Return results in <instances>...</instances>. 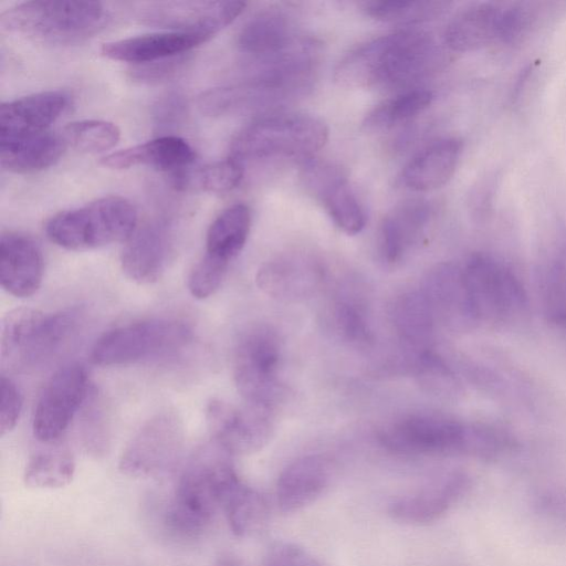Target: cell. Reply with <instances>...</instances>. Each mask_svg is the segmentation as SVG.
<instances>
[{
    "label": "cell",
    "instance_id": "41",
    "mask_svg": "<svg viewBox=\"0 0 566 566\" xmlns=\"http://www.w3.org/2000/svg\"><path fill=\"white\" fill-rule=\"evenodd\" d=\"M229 264L205 254L193 266L188 279L190 294L198 300L213 295L221 286Z\"/></svg>",
    "mask_w": 566,
    "mask_h": 566
},
{
    "label": "cell",
    "instance_id": "2",
    "mask_svg": "<svg viewBox=\"0 0 566 566\" xmlns=\"http://www.w3.org/2000/svg\"><path fill=\"white\" fill-rule=\"evenodd\" d=\"M389 450L409 455L465 454L490 459L513 447L510 436L497 428L464 423L437 413L405 416L379 432Z\"/></svg>",
    "mask_w": 566,
    "mask_h": 566
},
{
    "label": "cell",
    "instance_id": "4",
    "mask_svg": "<svg viewBox=\"0 0 566 566\" xmlns=\"http://www.w3.org/2000/svg\"><path fill=\"white\" fill-rule=\"evenodd\" d=\"M106 10L97 1L32 0L1 13L2 29L56 44L80 42L103 28Z\"/></svg>",
    "mask_w": 566,
    "mask_h": 566
},
{
    "label": "cell",
    "instance_id": "19",
    "mask_svg": "<svg viewBox=\"0 0 566 566\" xmlns=\"http://www.w3.org/2000/svg\"><path fill=\"white\" fill-rule=\"evenodd\" d=\"M324 271L319 262L301 252L285 253L265 262L256 273L258 286L283 301L312 296L319 289Z\"/></svg>",
    "mask_w": 566,
    "mask_h": 566
},
{
    "label": "cell",
    "instance_id": "6",
    "mask_svg": "<svg viewBox=\"0 0 566 566\" xmlns=\"http://www.w3.org/2000/svg\"><path fill=\"white\" fill-rule=\"evenodd\" d=\"M136 228L135 206L126 198L107 196L52 216L45 233L61 248L86 251L126 241Z\"/></svg>",
    "mask_w": 566,
    "mask_h": 566
},
{
    "label": "cell",
    "instance_id": "40",
    "mask_svg": "<svg viewBox=\"0 0 566 566\" xmlns=\"http://www.w3.org/2000/svg\"><path fill=\"white\" fill-rule=\"evenodd\" d=\"M335 324L346 339L364 343L370 338L366 312L361 303L352 296L340 297L334 310Z\"/></svg>",
    "mask_w": 566,
    "mask_h": 566
},
{
    "label": "cell",
    "instance_id": "39",
    "mask_svg": "<svg viewBox=\"0 0 566 566\" xmlns=\"http://www.w3.org/2000/svg\"><path fill=\"white\" fill-rule=\"evenodd\" d=\"M537 11L528 2L502 4L499 41L502 44H516L528 35L537 21Z\"/></svg>",
    "mask_w": 566,
    "mask_h": 566
},
{
    "label": "cell",
    "instance_id": "1",
    "mask_svg": "<svg viewBox=\"0 0 566 566\" xmlns=\"http://www.w3.org/2000/svg\"><path fill=\"white\" fill-rule=\"evenodd\" d=\"M447 53L421 30H403L373 39L337 64L334 78L345 87L406 88L438 71Z\"/></svg>",
    "mask_w": 566,
    "mask_h": 566
},
{
    "label": "cell",
    "instance_id": "33",
    "mask_svg": "<svg viewBox=\"0 0 566 566\" xmlns=\"http://www.w3.org/2000/svg\"><path fill=\"white\" fill-rule=\"evenodd\" d=\"M244 175L243 163L229 156L196 169H184L174 176V182L181 189L223 193L234 189Z\"/></svg>",
    "mask_w": 566,
    "mask_h": 566
},
{
    "label": "cell",
    "instance_id": "20",
    "mask_svg": "<svg viewBox=\"0 0 566 566\" xmlns=\"http://www.w3.org/2000/svg\"><path fill=\"white\" fill-rule=\"evenodd\" d=\"M469 479L460 472L450 473L411 493L395 499L388 514L398 522L423 525L437 521L465 493Z\"/></svg>",
    "mask_w": 566,
    "mask_h": 566
},
{
    "label": "cell",
    "instance_id": "26",
    "mask_svg": "<svg viewBox=\"0 0 566 566\" xmlns=\"http://www.w3.org/2000/svg\"><path fill=\"white\" fill-rule=\"evenodd\" d=\"M432 209L424 200H408L395 207L380 228V249L388 263L401 261L426 237Z\"/></svg>",
    "mask_w": 566,
    "mask_h": 566
},
{
    "label": "cell",
    "instance_id": "10",
    "mask_svg": "<svg viewBox=\"0 0 566 566\" xmlns=\"http://www.w3.org/2000/svg\"><path fill=\"white\" fill-rule=\"evenodd\" d=\"M191 338L188 325L177 319L134 322L103 334L92 348L91 360L99 366L135 363L176 352Z\"/></svg>",
    "mask_w": 566,
    "mask_h": 566
},
{
    "label": "cell",
    "instance_id": "46",
    "mask_svg": "<svg viewBox=\"0 0 566 566\" xmlns=\"http://www.w3.org/2000/svg\"><path fill=\"white\" fill-rule=\"evenodd\" d=\"M185 104L178 95L167 96L157 107L159 125H170L184 114Z\"/></svg>",
    "mask_w": 566,
    "mask_h": 566
},
{
    "label": "cell",
    "instance_id": "7",
    "mask_svg": "<svg viewBox=\"0 0 566 566\" xmlns=\"http://www.w3.org/2000/svg\"><path fill=\"white\" fill-rule=\"evenodd\" d=\"M328 139L326 124L301 113L270 114L242 128L230 156L244 163L276 157L311 158Z\"/></svg>",
    "mask_w": 566,
    "mask_h": 566
},
{
    "label": "cell",
    "instance_id": "42",
    "mask_svg": "<svg viewBox=\"0 0 566 566\" xmlns=\"http://www.w3.org/2000/svg\"><path fill=\"white\" fill-rule=\"evenodd\" d=\"M417 371L421 385L429 391L439 395L452 394L455 379L451 370L437 355L424 352L417 361Z\"/></svg>",
    "mask_w": 566,
    "mask_h": 566
},
{
    "label": "cell",
    "instance_id": "44",
    "mask_svg": "<svg viewBox=\"0 0 566 566\" xmlns=\"http://www.w3.org/2000/svg\"><path fill=\"white\" fill-rule=\"evenodd\" d=\"M265 566H324L308 551L290 542L275 543L266 556Z\"/></svg>",
    "mask_w": 566,
    "mask_h": 566
},
{
    "label": "cell",
    "instance_id": "24",
    "mask_svg": "<svg viewBox=\"0 0 566 566\" xmlns=\"http://www.w3.org/2000/svg\"><path fill=\"white\" fill-rule=\"evenodd\" d=\"M209 39L206 34L164 31L104 43L101 53L114 61L144 65L178 57Z\"/></svg>",
    "mask_w": 566,
    "mask_h": 566
},
{
    "label": "cell",
    "instance_id": "43",
    "mask_svg": "<svg viewBox=\"0 0 566 566\" xmlns=\"http://www.w3.org/2000/svg\"><path fill=\"white\" fill-rule=\"evenodd\" d=\"M0 391V434L4 436L13 430L19 421L23 397L19 387L4 375L1 376Z\"/></svg>",
    "mask_w": 566,
    "mask_h": 566
},
{
    "label": "cell",
    "instance_id": "34",
    "mask_svg": "<svg viewBox=\"0 0 566 566\" xmlns=\"http://www.w3.org/2000/svg\"><path fill=\"white\" fill-rule=\"evenodd\" d=\"M432 93L424 88H408L392 96L368 113L364 127L369 132H385L421 114L432 102Z\"/></svg>",
    "mask_w": 566,
    "mask_h": 566
},
{
    "label": "cell",
    "instance_id": "35",
    "mask_svg": "<svg viewBox=\"0 0 566 566\" xmlns=\"http://www.w3.org/2000/svg\"><path fill=\"white\" fill-rule=\"evenodd\" d=\"M75 473V461L67 449L55 448L33 454L24 470L28 486L35 489H60L70 484Z\"/></svg>",
    "mask_w": 566,
    "mask_h": 566
},
{
    "label": "cell",
    "instance_id": "8",
    "mask_svg": "<svg viewBox=\"0 0 566 566\" xmlns=\"http://www.w3.org/2000/svg\"><path fill=\"white\" fill-rule=\"evenodd\" d=\"M282 343L268 325H254L239 337L233 355L235 387L245 403L273 411L283 396Z\"/></svg>",
    "mask_w": 566,
    "mask_h": 566
},
{
    "label": "cell",
    "instance_id": "28",
    "mask_svg": "<svg viewBox=\"0 0 566 566\" xmlns=\"http://www.w3.org/2000/svg\"><path fill=\"white\" fill-rule=\"evenodd\" d=\"M462 154L457 137L440 138L419 151L405 167L402 181L413 191H431L453 176Z\"/></svg>",
    "mask_w": 566,
    "mask_h": 566
},
{
    "label": "cell",
    "instance_id": "18",
    "mask_svg": "<svg viewBox=\"0 0 566 566\" xmlns=\"http://www.w3.org/2000/svg\"><path fill=\"white\" fill-rule=\"evenodd\" d=\"M303 180L343 232L354 235L364 229L365 211L338 168L326 163L307 161L303 167Z\"/></svg>",
    "mask_w": 566,
    "mask_h": 566
},
{
    "label": "cell",
    "instance_id": "31",
    "mask_svg": "<svg viewBox=\"0 0 566 566\" xmlns=\"http://www.w3.org/2000/svg\"><path fill=\"white\" fill-rule=\"evenodd\" d=\"M433 313L441 314L450 323L472 321L462 280L461 268L443 264L433 270L423 291Z\"/></svg>",
    "mask_w": 566,
    "mask_h": 566
},
{
    "label": "cell",
    "instance_id": "36",
    "mask_svg": "<svg viewBox=\"0 0 566 566\" xmlns=\"http://www.w3.org/2000/svg\"><path fill=\"white\" fill-rule=\"evenodd\" d=\"M395 327L412 345H422L433 328V310L423 292L400 295L392 311Z\"/></svg>",
    "mask_w": 566,
    "mask_h": 566
},
{
    "label": "cell",
    "instance_id": "13",
    "mask_svg": "<svg viewBox=\"0 0 566 566\" xmlns=\"http://www.w3.org/2000/svg\"><path fill=\"white\" fill-rule=\"evenodd\" d=\"M86 369L76 363L57 369L42 389L33 412L34 437L43 443L57 441L90 397Z\"/></svg>",
    "mask_w": 566,
    "mask_h": 566
},
{
    "label": "cell",
    "instance_id": "47",
    "mask_svg": "<svg viewBox=\"0 0 566 566\" xmlns=\"http://www.w3.org/2000/svg\"><path fill=\"white\" fill-rule=\"evenodd\" d=\"M499 176L492 174L488 178H484L476 190V199L475 202H479V208H483L485 211L486 208L492 206L493 197L495 193V189L497 187Z\"/></svg>",
    "mask_w": 566,
    "mask_h": 566
},
{
    "label": "cell",
    "instance_id": "27",
    "mask_svg": "<svg viewBox=\"0 0 566 566\" xmlns=\"http://www.w3.org/2000/svg\"><path fill=\"white\" fill-rule=\"evenodd\" d=\"M502 4L474 2L459 10L444 30L446 46L453 52H472L497 42Z\"/></svg>",
    "mask_w": 566,
    "mask_h": 566
},
{
    "label": "cell",
    "instance_id": "37",
    "mask_svg": "<svg viewBox=\"0 0 566 566\" xmlns=\"http://www.w3.org/2000/svg\"><path fill=\"white\" fill-rule=\"evenodd\" d=\"M449 6L446 1H402L381 0L367 1L363 8L369 17L378 21L409 24L433 19L440 15Z\"/></svg>",
    "mask_w": 566,
    "mask_h": 566
},
{
    "label": "cell",
    "instance_id": "30",
    "mask_svg": "<svg viewBox=\"0 0 566 566\" xmlns=\"http://www.w3.org/2000/svg\"><path fill=\"white\" fill-rule=\"evenodd\" d=\"M251 229V211L244 203L223 209L211 222L206 235V253L230 264L245 245Z\"/></svg>",
    "mask_w": 566,
    "mask_h": 566
},
{
    "label": "cell",
    "instance_id": "3",
    "mask_svg": "<svg viewBox=\"0 0 566 566\" xmlns=\"http://www.w3.org/2000/svg\"><path fill=\"white\" fill-rule=\"evenodd\" d=\"M216 447L199 452L178 480L170 513L174 524L186 531L205 527L242 482L230 455Z\"/></svg>",
    "mask_w": 566,
    "mask_h": 566
},
{
    "label": "cell",
    "instance_id": "45",
    "mask_svg": "<svg viewBox=\"0 0 566 566\" xmlns=\"http://www.w3.org/2000/svg\"><path fill=\"white\" fill-rule=\"evenodd\" d=\"M182 60L169 59L155 63L144 64L136 69L135 77L140 81H158L169 77L179 70Z\"/></svg>",
    "mask_w": 566,
    "mask_h": 566
},
{
    "label": "cell",
    "instance_id": "29",
    "mask_svg": "<svg viewBox=\"0 0 566 566\" xmlns=\"http://www.w3.org/2000/svg\"><path fill=\"white\" fill-rule=\"evenodd\" d=\"M62 135L43 132L0 139L1 167L14 174H32L55 165L66 149Z\"/></svg>",
    "mask_w": 566,
    "mask_h": 566
},
{
    "label": "cell",
    "instance_id": "22",
    "mask_svg": "<svg viewBox=\"0 0 566 566\" xmlns=\"http://www.w3.org/2000/svg\"><path fill=\"white\" fill-rule=\"evenodd\" d=\"M71 97L65 91H45L2 103L0 139L48 132L65 112Z\"/></svg>",
    "mask_w": 566,
    "mask_h": 566
},
{
    "label": "cell",
    "instance_id": "15",
    "mask_svg": "<svg viewBox=\"0 0 566 566\" xmlns=\"http://www.w3.org/2000/svg\"><path fill=\"white\" fill-rule=\"evenodd\" d=\"M242 1H157L142 3L137 19L168 31L213 36L244 10Z\"/></svg>",
    "mask_w": 566,
    "mask_h": 566
},
{
    "label": "cell",
    "instance_id": "12",
    "mask_svg": "<svg viewBox=\"0 0 566 566\" xmlns=\"http://www.w3.org/2000/svg\"><path fill=\"white\" fill-rule=\"evenodd\" d=\"M237 45L250 62L251 71L291 62L315 46L300 36L291 20L276 10L251 17L240 29Z\"/></svg>",
    "mask_w": 566,
    "mask_h": 566
},
{
    "label": "cell",
    "instance_id": "9",
    "mask_svg": "<svg viewBox=\"0 0 566 566\" xmlns=\"http://www.w3.org/2000/svg\"><path fill=\"white\" fill-rule=\"evenodd\" d=\"M472 321L507 323L526 308V295L514 274L485 254H474L461 268Z\"/></svg>",
    "mask_w": 566,
    "mask_h": 566
},
{
    "label": "cell",
    "instance_id": "17",
    "mask_svg": "<svg viewBox=\"0 0 566 566\" xmlns=\"http://www.w3.org/2000/svg\"><path fill=\"white\" fill-rule=\"evenodd\" d=\"M175 252L170 223L161 218L144 222L125 241L120 254L124 274L137 284L157 282L165 273Z\"/></svg>",
    "mask_w": 566,
    "mask_h": 566
},
{
    "label": "cell",
    "instance_id": "38",
    "mask_svg": "<svg viewBox=\"0 0 566 566\" xmlns=\"http://www.w3.org/2000/svg\"><path fill=\"white\" fill-rule=\"evenodd\" d=\"M62 136L67 146L83 153L96 154L113 148L120 138V130L107 120L84 119L66 125Z\"/></svg>",
    "mask_w": 566,
    "mask_h": 566
},
{
    "label": "cell",
    "instance_id": "21",
    "mask_svg": "<svg viewBox=\"0 0 566 566\" xmlns=\"http://www.w3.org/2000/svg\"><path fill=\"white\" fill-rule=\"evenodd\" d=\"M44 260L38 243L20 232H3L0 239V283L15 297H29L41 286Z\"/></svg>",
    "mask_w": 566,
    "mask_h": 566
},
{
    "label": "cell",
    "instance_id": "32",
    "mask_svg": "<svg viewBox=\"0 0 566 566\" xmlns=\"http://www.w3.org/2000/svg\"><path fill=\"white\" fill-rule=\"evenodd\" d=\"M222 511L232 533L239 537H250L260 533L266 526L270 516L264 495L243 481L227 497Z\"/></svg>",
    "mask_w": 566,
    "mask_h": 566
},
{
    "label": "cell",
    "instance_id": "5",
    "mask_svg": "<svg viewBox=\"0 0 566 566\" xmlns=\"http://www.w3.org/2000/svg\"><path fill=\"white\" fill-rule=\"evenodd\" d=\"M80 322L75 310L44 313L32 307L10 311L1 326V363L11 370L41 365L75 334Z\"/></svg>",
    "mask_w": 566,
    "mask_h": 566
},
{
    "label": "cell",
    "instance_id": "25",
    "mask_svg": "<svg viewBox=\"0 0 566 566\" xmlns=\"http://www.w3.org/2000/svg\"><path fill=\"white\" fill-rule=\"evenodd\" d=\"M196 159L190 144L175 135H164L101 158L104 167L128 169L147 166L176 174L189 168Z\"/></svg>",
    "mask_w": 566,
    "mask_h": 566
},
{
    "label": "cell",
    "instance_id": "14",
    "mask_svg": "<svg viewBox=\"0 0 566 566\" xmlns=\"http://www.w3.org/2000/svg\"><path fill=\"white\" fill-rule=\"evenodd\" d=\"M273 411L245 403L238 408L211 400L206 421L217 444L232 455H249L261 450L273 434Z\"/></svg>",
    "mask_w": 566,
    "mask_h": 566
},
{
    "label": "cell",
    "instance_id": "16",
    "mask_svg": "<svg viewBox=\"0 0 566 566\" xmlns=\"http://www.w3.org/2000/svg\"><path fill=\"white\" fill-rule=\"evenodd\" d=\"M303 91L281 80L250 76L243 82L203 92L200 111L209 116H232L260 112L294 98Z\"/></svg>",
    "mask_w": 566,
    "mask_h": 566
},
{
    "label": "cell",
    "instance_id": "48",
    "mask_svg": "<svg viewBox=\"0 0 566 566\" xmlns=\"http://www.w3.org/2000/svg\"><path fill=\"white\" fill-rule=\"evenodd\" d=\"M214 566H242L238 560L233 558H222L218 560Z\"/></svg>",
    "mask_w": 566,
    "mask_h": 566
},
{
    "label": "cell",
    "instance_id": "11",
    "mask_svg": "<svg viewBox=\"0 0 566 566\" xmlns=\"http://www.w3.org/2000/svg\"><path fill=\"white\" fill-rule=\"evenodd\" d=\"M182 444L180 417L175 411H160L149 418L127 443L119 459V470L130 478L158 476L176 462Z\"/></svg>",
    "mask_w": 566,
    "mask_h": 566
},
{
    "label": "cell",
    "instance_id": "23",
    "mask_svg": "<svg viewBox=\"0 0 566 566\" xmlns=\"http://www.w3.org/2000/svg\"><path fill=\"white\" fill-rule=\"evenodd\" d=\"M333 468L318 454L296 459L280 473L276 482V504L283 513L303 510L319 499L329 488Z\"/></svg>",
    "mask_w": 566,
    "mask_h": 566
}]
</instances>
